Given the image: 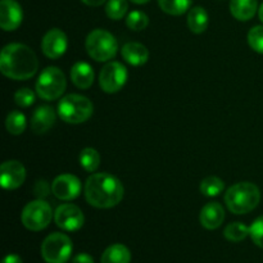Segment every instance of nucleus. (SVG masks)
I'll list each match as a JSON object with an SVG mask.
<instances>
[{
	"instance_id": "f8f14e48",
	"label": "nucleus",
	"mask_w": 263,
	"mask_h": 263,
	"mask_svg": "<svg viewBox=\"0 0 263 263\" xmlns=\"http://www.w3.org/2000/svg\"><path fill=\"white\" fill-rule=\"evenodd\" d=\"M68 48V40L66 33L59 28H51L41 40V50L44 55L50 59H58L66 53Z\"/></svg>"
},
{
	"instance_id": "1a4fd4ad",
	"label": "nucleus",
	"mask_w": 263,
	"mask_h": 263,
	"mask_svg": "<svg viewBox=\"0 0 263 263\" xmlns=\"http://www.w3.org/2000/svg\"><path fill=\"white\" fill-rule=\"evenodd\" d=\"M128 79L127 68L120 62H109L99 73V85L107 94L118 92L126 85Z\"/></svg>"
},
{
	"instance_id": "72a5a7b5",
	"label": "nucleus",
	"mask_w": 263,
	"mask_h": 263,
	"mask_svg": "<svg viewBox=\"0 0 263 263\" xmlns=\"http://www.w3.org/2000/svg\"><path fill=\"white\" fill-rule=\"evenodd\" d=\"M2 263H23L22 258L17 254H8L4 259H3Z\"/></svg>"
},
{
	"instance_id": "dca6fc26",
	"label": "nucleus",
	"mask_w": 263,
	"mask_h": 263,
	"mask_svg": "<svg viewBox=\"0 0 263 263\" xmlns=\"http://www.w3.org/2000/svg\"><path fill=\"white\" fill-rule=\"evenodd\" d=\"M57 115L49 105H40L31 117V127L36 134H45L55 123Z\"/></svg>"
},
{
	"instance_id": "b1692460",
	"label": "nucleus",
	"mask_w": 263,
	"mask_h": 263,
	"mask_svg": "<svg viewBox=\"0 0 263 263\" xmlns=\"http://www.w3.org/2000/svg\"><path fill=\"white\" fill-rule=\"evenodd\" d=\"M80 164L87 172H95L100 166V154L94 148H85L80 153Z\"/></svg>"
},
{
	"instance_id": "473e14b6",
	"label": "nucleus",
	"mask_w": 263,
	"mask_h": 263,
	"mask_svg": "<svg viewBox=\"0 0 263 263\" xmlns=\"http://www.w3.org/2000/svg\"><path fill=\"white\" fill-rule=\"evenodd\" d=\"M72 263H94V259L90 254L87 253H80L76 257H73Z\"/></svg>"
},
{
	"instance_id": "393cba45",
	"label": "nucleus",
	"mask_w": 263,
	"mask_h": 263,
	"mask_svg": "<svg viewBox=\"0 0 263 263\" xmlns=\"http://www.w3.org/2000/svg\"><path fill=\"white\" fill-rule=\"evenodd\" d=\"M225 190V182L216 176L205 177L200 182V193L205 197H217Z\"/></svg>"
},
{
	"instance_id": "a211bd4d",
	"label": "nucleus",
	"mask_w": 263,
	"mask_h": 263,
	"mask_svg": "<svg viewBox=\"0 0 263 263\" xmlns=\"http://www.w3.org/2000/svg\"><path fill=\"white\" fill-rule=\"evenodd\" d=\"M71 80L79 89H89L94 84V69L86 62H77L71 68Z\"/></svg>"
},
{
	"instance_id": "6ab92c4d",
	"label": "nucleus",
	"mask_w": 263,
	"mask_h": 263,
	"mask_svg": "<svg viewBox=\"0 0 263 263\" xmlns=\"http://www.w3.org/2000/svg\"><path fill=\"white\" fill-rule=\"evenodd\" d=\"M258 9V2L257 0H231L230 12L234 18L238 21L252 20L256 15Z\"/></svg>"
},
{
	"instance_id": "c756f323",
	"label": "nucleus",
	"mask_w": 263,
	"mask_h": 263,
	"mask_svg": "<svg viewBox=\"0 0 263 263\" xmlns=\"http://www.w3.org/2000/svg\"><path fill=\"white\" fill-rule=\"evenodd\" d=\"M14 102L18 107L27 108L35 103V92L28 87H23L20 89L14 94Z\"/></svg>"
},
{
	"instance_id": "f704fd0d",
	"label": "nucleus",
	"mask_w": 263,
	"mask_h": 263,
	"mask_svg": "<svg viewBox=\"0 0 263 263\" xmlns=\"http://www.w3.org/2000/svg\"><path fill=\"white\" fill-rule=\"evenodd\" d=\"M84 4L89 5V7H100V5L104 4L107 0H81Z\"/></svg>"
},
{
	"instance_id": "bb28decb",
	"label": "nucleus",
	"mask_w": 263,
	"mask_h": 263,
	"mask_svg": "<svg viewBox=\"0 0 263 263\" xmlns=\"http://www.w3.org/2000/svg\"><path fill=\"white\" fill-rule=\"evenodd\" d=\"M128 9L127 0H108L105 5V13L110 20L120 21L125 17Z\"/></svg>"
},
{
	"instance_id": "f257e3e1",
	"label": "nucleus",
	"mask_w": 263,
	"mask_h": 263,
	"mask_svg": "<svg viewBox=\"0 0 263 263\" xmlns=\"http://www.w3.org/2000/svg\"><path fill=\"white\" fill-rule=\"evenodd\" d=\"M39 59L35 51L25 44H8L0 53V71L5 77L23 81L37 72Z\"/></svg>"
},
{
	"instance_id": "ddd939ff",
	"label": "nucleus",
	"mask_w": 263,
	"mask_h": 263,
	"mask_svg": "<svg viewBox=\"0 0 263 263\" xmlns=\"http://www.w3.org/2000/svg\"><path fill=\"white\" fill-rule=\"evenodd\" d=\"M26 180V168L21 162L7 161L0 166V184L5 190H15Z\"/></svg>"
},
{
	"instance_id": "c9c22d12",
	"label": "nucleus",
	"mask_w": 263,
	"mask_h": 263,
	"mask_svg": "<svg viewBox=\"0 0 263 263\" xmlns=\"http://www.w3.org/2000/svg\"><path fill=\"white\" fill-rule=\"evenodd\" d=\"M131 2H133V3H135V4H139V5H141V4H146V3H148V2H151V0H131Z\"/></svg>"
},
{
	"instance_id": "cd10ccee",
	"label": "nucleus",
	"mask_w": 263,
	"mask_h": 263,
	"mask_svg": "<svg viewBox=\"0 0 263 263\" xmlns=\"http://www.w3.org/2000/svg\"><path fill=\"white\" fill-rule=\"evenodd\" d=\"M126 25L133 31H143L144 28L148 27L149 18L141 10H133L131 13H128L127 18H126Z\"/></svg>"
},
{
	"instance_id": "20e7f679",
	"label": "nucleus",
	"mask_w": 263,
	"mask_h": 263,
	"mask_svg": "<svg viewBox=\"0 0 263 263\" xmlns=\"http://www.w3.org/2000/svg\"><path fill=\"white\" fill-rule=\"evenodd\" d=\"M94 113V105L89 98L80 94H69L58 103V116L62 121L72 125L84 123Z\"/></svg>"
},
{
	"instance_id": "f3484780",
	"label": "nucleus",
	"mask_w": 263,
	"mask_h": 263,
	"mask_svg": "<svg viewBox=\"0 0 263 263\" xmlns=\"http://www.w3.org/2000/svg\"><path fill=\"white\" fill-rule=\"evenodd\" d=\"M121 54L123 59L134 67L143 66L149 59L148 49L140 43H126L121 49Z\"/></svg>"
},
{
	"instance_id": "39448f33",
	"label": "nucleus",
	"mask_w": 263,
	"mask_h": 263,
	"mask_svg": "<svg viewBox=\"0 0 263 263\" xmlns=\"http://www.w3.org/2000/svg\"><path fill=\"white\" fill-rule=\"evenodd\" d=\"M85 48L90 58L94 61L108 62L117 54L118 43L109 31L98 28L87 35Z\"/></svg>"
},
{
	"instance_id": "7ed1b4c3",
	"label": "nucleus",
	"mask_w": 263,
	"mask_h": 263,
	"mask_svg": "<svg viewBox=\"0 0 263 263\" xmlns=\"http://www.w3.org/2000/svg\"><path fill=\"white\" fill-rule=\"evenodd\" d=\"M261 200L259 187L253 182L241 181L229 187L225 193L228 210L234 215H246L252 212Z\"/></svg>"
},
{
	"instance_id": "412c9836",
	"label": "nucleus",
	"mask_w": 263,
	"mask_h": 263,
	"mask_svg": "<svg viewBox=\"0 0 263 263\" xmlns=\"http://www.w3.org/2000/svg\"><path fill=\"white\" fill-rule=\"evenodd\" d=\"M187 26L193 33H203L208 27V13L204 8L194 7L187 13Z\"/></svg>"
},
{
	"instance_id": "0eeeda50",
	"label": "nucleus",
	"mask_w": 263,
	"mask_h": 263,
	"mask_svg": "<svg viewBox=\"0 0 263 263\" xmlns=\"http://www.w3.org/2000/svg\"><path fill=\"white\" fill-rule=\"evenodd\" d=\"M72 251V240L62 233L50 234L41 244V257L46 263H67L71 258Z\"/></svg>"
},
{
	"instance_id": "f03ea898",
	"label": "nucleus",
	"mask_w": 263,
	"mask_h": 263,
	"mask_svg": "<svg viewBox=\"0 0 263 263\" xmlns=\"http://www.w3.org/2000/svg\"><path fill=\"white\" fill-rule=\"evenodd\" d=\"M84 192L87 203L99 210L116 207L120 204L125 194L120 180L107 172L92 174L85 182Z\"/></svg>"
},
{
	"instance_id": "4be33fe9",
	"label": "nucleus",
	"mask_w": 263,
	"mask_h": 263,
	"mask_svg": "<svg viewBox=\"0 0 263 263\" xmlns=\"http://www.w3.org/2000/svg\"><path fill=\"white\" fill-rule=\"evenodd\" d=\"M5 127H7L8 133L12 134V135H21V134L25 133L26 127H27L26 116L20 110H13L7 116Z\"/></svg>"
},
{
	"instance_id": "4468645a",
	"label": "nucleus",
	"mask_w": 263,
	"mask_h": 263,
	"mask_svg": "<svg viewBox=\"0 0 263 263\" xmlns=\"http://www.w3.org/2000/svg\"><path fill=\"white\" fill-rule=\"evenodd\" d=\"M23 20L22 7L15 0L0 2V27L4 31H14Z\"/></svg>"
},
{
	"instance_id": "6e6552de",
	"label": "nucleus",
	"mask_w": 263,
	"mask_h": 263,
	"mask_svg": "<svg viewBox=\"0 0 263 263\" xmlns=\"http://www.w3.org/2000/svg\"><path fill=\"white\" fill-rule=\"evenodd\" d=\"M54 217L50 204L43 199L33 200L23 208L21 220L23 226L30 231H41L49 226Z\"/></svg>"
},
{
	"instance_id": "2f4dec72",
	"label": "nucleus",
	"mask_w": 263,
	"mask_h": 263,
	"mask_svg": "<svg viewBox=\"0 0 263 263\" xmlns=\"http://www.w3.org/2000/svg\"><path fill=\"white\" fill-rule=\"evenodd\" d=\"M48 192H49L48 182L44 181V180L43 181H37V184H36L35 186V194L41 199V198L45 197V195L48 194Z\"/></svg>"
},
{
	"instance_id": "423d86ee",
	"label": "nucleus",
	"mask_w": 263,
	"mask_h": 263,
	"mask_svg": "<svg viewBox=\"0 0 263 263\" xmlns=\"http://www.w3.org/2000/svg\"><path fill=\"white\" fill-rule=\"evenodd\" d=\"M66 87V76L58 67H46L36 81V92L41 99L48 102L59 99Z\"/></svg>"
},
{
	"instance_id": "9d476101",
	"label": "nucleus",
	"mask_w": 263,
	"mask_h": 263,
	"mask_svg": "<svg viewBox=\"0 0 263 263\" xmlns=\"http://www.w3.org/2000/svg\"><path fill=\"white\" fill-rule=\"evenodd\" d=\"M57 226L64 231H77L84 226L85 217L82 211L72 203L61 204L54 212Z\"/></svg>"
},
{
	"instance_id": "5701e85b",
	"label": "nucleus",
	"mask_w": 263,
	"mask_h": 263,
	"mask_svg": "<svg viewBox=\"0 0 263 263\" xmlns=\"http://www.w3.org/2000/svg\"><path fill=\"white\" fill-rule=\"evenodd\" d=\"M193 0H158V5L170 15H182L187 12Z\"/></svg>"
},
{
	"instance_id": "9b49d317",
	"label": "nucleus",
	"mask_w": 263,
	"mask_h": 263,
	"mask_svg": "<svg viewBox=\"0 0 263 263\" xmlns=\"http://www.w3.org/2000/svg\"><path fill=\"white\" fill-rule=\"evenodd\" d=\"M51 193L59 200H73L81 193V181L74 175H59L51 182Z\"/></svg>"
},
{
	"instance_id": "e433bc0d",
	"label": "nucleus",
	"mask_w": 263,
	"mask_h": 263,
	"mask_svg": "<svg viewBox=\"0 0 263 263\" xmlns=\"http://www.w3.org/2000/svg\"><path fill=\"white\" fill-rule=\"evenodd\" d=\"M258 17H259V20H261V22L263 23V4L259 7V9H258Z\"/></svg>"
},
{
	"instance_id": "2eb2a0df",
	"label": "nucleus",
	"mask_w": 263,
	"mask_h": 263,
	"mask_svg": "<svg viewBox=\"0 0 263 263\" xmlns=\"http://www.w3.org/2000/svg\"><path fill=\"white\" fill-rule=\"evenodd\" d=\"M200 223L207 230H216L225 221V210L220 203L210 202L202 208L199 215Z\"/></svg>"
},
{
	"instance_id": "c85d7f7f",
	"label": "nucleus",
	"mask_w": 263,
	"mask_h": 263,
	"mask_svg": "<svg viewBox=\"0 0 263 263\" xmlns=\"http://www.w3.org/2000/svg\"><path fill=\"white\" fill-rule=\"evenodd\" d=\"M248 44L254 51L263 54V26H254L249 30Z\"/></svg>"
},
{
	"instance_id": "a878e982",
	"label": "nucleus",
	"mask_w": 263,
	"mask_h": 263,
	"mask_svg": "<svg viewBox=\"0 0 263 263\" xmlns=\"http://www.w3.org/2000/svg\"><path fill=\"white\" fill-rule=\"evenodd\" d=\"M248 235L249 228L241 222L229 223V225L226 226L225 230H223V236H225L229 241H233V243L243 241Z\"/></svg>"
},
{
	"instance_id": "aec40b11",
	"label": "nucleus",
	"mask_w": 263,
	"mask_h": 263,
	"mask_svg": "<svg viewBox=\"0 0 263 263\" xmlns=\"http://www.w3.org/2000/svg\"><path fill=\"white\" fill-rule=\"evenodd\" d=\"M131 253L123 244L109 246L102 254L100 263H130Z\"/></svg>"
},
{
	"instance_id": "7c9ffc66",
	"label": "nucleus",
	"mask_w": 263,
	"mask_h": 263,
	"mask_svg": "<svg viewBox=\"0 0 263 263\" xmlns=\"http://www.w3.org/2000/svg\"><path fill=\"white\" fill-rule=\"evenodd\" d=\"M249 236L257 247L263 249V216L253 221L249 228Z\"/></svg>"
}]
</instances>
